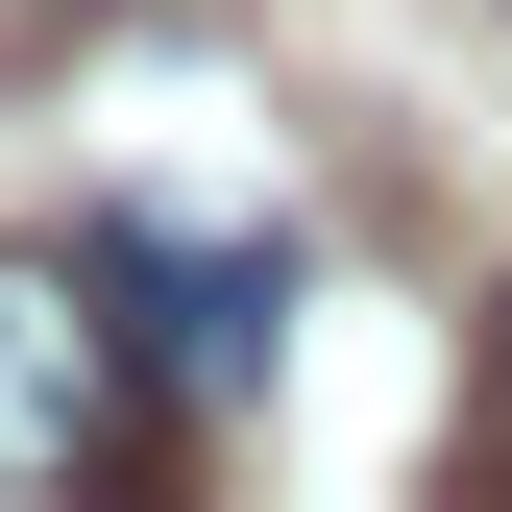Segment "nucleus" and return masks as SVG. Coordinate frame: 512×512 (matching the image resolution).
Masks as SVG:
<instances>
[{
	"mask_svg": "<svg viewBox=\"0 0 512 512\" xmlns=\"http://www.w3.org/2000/svg\"><path fill=\"white\" fill-rule=\"evenodd\" d=\"M488 366H512V317H488Z\"/></svg>",
	"mask_w": 512,
	"mask_h": 512,
	"instance_id": "nucleus-3",
	"label": "nucleus"
},
{
	"mask_svg": "<svg viewBox=\"0 0 512 512\" xmlns=\"http://www.w3.org/2000/svg\"><path fill=\"white\" fill-rule=\"evenodd\" d=\"M147 293L122 244H0V488H122L147 464Z\"/></svg>",
	"mask_w": 512,
	"mask_h": 512,
	"instance_id": "nucleus-1",
	"label": "nucleus"
},
{
	"mask_svg": "<svg viewBox=\"0 0 512 512\" xmlns=\"http://www.w3.org/2000/svg\"><path fill=\"white\" fill-rule=\"evenodd\" d=\"M98 244H122V293H147L171 391H244V366L293 342V269H269V244H147V220H98Z\"/></svg>",
	"mask_w": 512,
	"mask_h": 512,
	"instance_id": "nucleus-2",
	"label": "nucleus"
}]
</instances>
